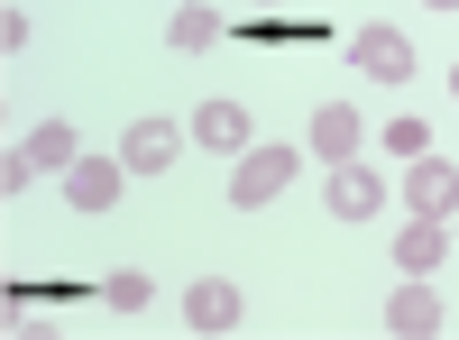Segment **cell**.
Segmentation results:
<instances>
[{"instance_id": "6da1fadb", "label": "cell", "mask_w": 459, "mask_h": 340, "mask_svg": "<svg viewBox=\"0 0 459 340\" xmlns=\"http://www.w3.org/2000/svg\"><path fill=\"white\" fill-rule=\"evenodd\" d=\"M294 166H303V147H248V157H230V203L239 212H266L294 184Z\"/></svg>"}, {"instance_id": "7a4b0ae2", "label": "cell", "mask_w": 459, "mask_h": 340, "mask_svg": "<svg viewBox=\"0 0 459 340\" xmlns=\"http://www.w3.org/2000/svg\"><path fill=\"white\" fill-rule=\"evenodd\" d=\"M120 184H129V166H120V157H74V166H65V203L101 221L110 203H120Z\"/></svg>"}, {"instance_id": "3957f363", "label": "cell", "mask_w": 459, "mask_h": 340, "mask_svg": "<svg viewBox=\"0 0 459 340\" xmlns=\"http://www.w3.org/2000/svg\"><path fill=\"white\" fill-rule=\"evenodd\" d=\"M184 138H194V129H175V120H129L120 166H129V175H166V166L184 157Z\"/></svg>"}, {"instance_id": "277c9868", "label": "cell", "mask_w": 459, "mask_h": 340, "mask_svg": "<svg viewBox=\"0 0 459 340\" xmlns=\"http://www.w3.org/2000/svg\"><path fill=\"white\" fill-rule=\"evenodd\" d=\"M359 138H368V120H359L350 101H322V110H313V129H303V147H313L322 166H350V157H359Z\"/></svg>"}, {"instance_id": "5b68a950", "label": "cell", "mask_w": 459, "mask_h": 340, "mask_svg": "<svg viewBox=\"0 0 459 340\" xmlns=\"http://www.w3.org/2000/svg\"><path fill=\"white\" fill-rule=\"evenodd\" d=\"M350 65L377 74V83H404V74H413V37L404 28H359L350 37Z\"/></svg>"}, {"instance_id": "8992f818", "label": "cell", "mask_w": 459, "mask_h": 340, "mask_svg": "<svg viewBox=\"0 0 459 340\" xmlns=\"http://www.w3.org/2000/svg\"><path fill=\"white\" fill-rule=\"evenodd\" d=\"M184 322H194V331H239L248 322V294L230 276H203V285H184Z\"/></svg>"}, {"instance_id": "52a82bcc", "label": "cell", "mask_w": 459, "mask_h": 340, "mask_svg": "<svg viewBox=\"0 0 459 340\" xmlns=\"http://www.w3.org/2000/svg\"><path fill=\"white\" fill-rule=\"evenodd\" d=\"M404 212H432V221H450V212H459V166H441V157H413V166H404Z\"/></svg>"}, {"instance_id": "ba28073f", "label": "cell", "mask_w": 459, "mask_h": 340, "mask_svg": "<svg viewBox=\"0 0 459 340\" xmlns=\"http://www.w3.org/2000/svg\"><path fill=\"white\" fill-rule=\"evenodd\" d=\"M441 257H450V221H432V212H413L404 231H395V267H404V276H432Z\"/></svg>"}, {"instance_id": "9c48e42d", "label": "cell", "mask_w": 459, "mask_h": 340, "mask_svg": "<svg viewBox=\"0 0 459 340\" xmlns=\"http://www.w3.org/2000/svg\"><path fill=\"white\" fill-rule=\"evenodd\" d=\"M377 212H386V184H377L359 157L331 166V221H377Z\"/></svg>"}, {"instance_id": "30bf717a", "label": "cell", "mask_w": 459, "mask_h": 340, "mask_svg": "<svg viewBox=\"0 0 459 340\" xmlns=\"http://www.w3.org/2000/svg\"><path fill=\"white\" fill-rule=\"evenodd\" d=\"M194 138L221 147V157H248V147H257V129H248L239 101H203V110H194Z\"/></svg>"}, {"instance_id": "8fae6325", "label": "cell", "mask_w": 459, "mask_h": 340, "mask_svg": "<svg viewBox=\"0 0 459 340\" xmlns=\"http://www.w3.org/2000/svg\"><path fill=\"white\" fill-rule=\"evenodd\" d=\"M386 331H395V340H432V331H441V294H432L423 276H413L404 294H386Z\"/></svg>"}, {"instance_id": "7c38bea8", "label": "cell", "mask_w": 459, "mask_h": 340, "mask_svg": "<svg viewBox=\"0 0 459 340\" xmlns=\"http://www.w3.org/2000/svg\"><path fill=\"white\" fill-rule=\"evenodd\" d=\"M19 147H28V166H37V175H65L74 157H83V138H74L65 120H37V129H28Z\"/></svg>"}, {"instance_id": "4fadbf2b", "label": "cell", "mask_w": 459, "mask_h": 340, "mask_svg": "<svg viewBox=\"0 0 459 340\" xmlns=\"http://www.w3.org/2000/svg\"><path fill=\"white\" fill-rule=\"evenodd\" d=\"M101 304H110V313H147V304H157V285H147L138 267H110V276H101Z\"/></svg>"}, {"instance_id": "5bb4252c", "label": "cell", "mask_w": 459, "mask_h": 340, "mask_svg": "<svg viewBox=\"0 0 459 340\" xmlns=\"http://www.w3.org/2000/svg\"><path fill=\"white\" fill-rule=\"evenodd\" d=\"M212 37H221V19L203 10V0H184V10H175V47H184V56H203Z\"/></svg>"}, {"instance_id": "9a60e30c", "label": "cell", "mask_w": 459, "mask_h": 340, "mask_svg": "<svg viewBox=\"0 0 459 340\" xmlns=\"http://www.w3.org/2000/svg\"><path fill=\"white\" fill-rule=\"evenodd\" d=\"M386 157H395V166L432 157V129H423V120H395V129H386Z\"/></svg>"}, {"instance_id": "2e32d148", "label": "cell", "mask_w": 459, "mask_h": 340, "mask_svg": "<svg viewBox=\"0 0 459 340\" xmlns=\"http://www.w3.org/2000/svg\"><path fill=\"white\" fill-rule=\"evenodd\" d=\"M28 184H37V166H28V147H10V157H0V194H10V203H19V194H28Z\"/></svg>"}, {"instance_id": "e0dca14e", "label": "cell", "mask_w": 459, "mask_h": 340, "mask_svg": "<svg viewBox=\"0 0 459 340\" xmlns=\"http://www.w3.org/2000/svg\"><path fill=\"white\" fill-rule=\"evenodd\" d=\"M423 10H459V0H423Z\"/></svg>"}, {"instance_id": "ac0fdd59", "label": "cell", "mask_w": 459, "mask_h": 340, "mask_svg": "<svg viewBox=\"0 0 459 340\" xmlns=\"http://www.w3.org/2000/svg\"><path fill=\"white\" fill-rule=\"evenodd\" d=\"M450 92H459V65H450Z\"/></svg>"}]
</instances>
